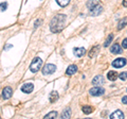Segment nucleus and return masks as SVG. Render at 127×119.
Masks as SVG:
<instances>
[{"label": "nucleus", "mask_w": 127, "mask_h": 119, "mask_svg": "<svg viewBox=\"0 0 127 119\" xmlns=\"http://www.w3.org/2000/svg\"><path fill=\"white\" fill-rule=\"evenodd\" d=\"M66 21V15L64 14H58L56 16L52 18V20L50 22V30L53 33H58L64 29Z\"/></svg>", "instance_id": "obj_1"}, {"label": "nucleus", "mask_w": 127, "mask_h": 119, "mask_svg": "<svg viewBox=\"0 0 127 119\" xmlns=\"http://www.w3.org/2000/svg\"><path fill=\"white\" fill-rule=\"evenodd\" d=\"M41 65H42V61L41 59L39 58H35L33 61H32L31 65H30V70L32 72H37L38 70H40L41 68Z\"/></svg>", "instance_id": "obj_2"}, {"label": "nucleus", "mask_w": 127, "mask_h": 119, "mask_svg": "<svg viewBox=\"0 0 127 119\" xmlns=\"http://www.w3.org/2000/svg\"><path fill=\"white\" fill-rule=\"evenodd\" d=\"M56 70V66L53 64H46V66L42 68V73L43 76H49V74H52L55 72Z\"/></svg>", "instance_id": "obj_3"}, {"label": "nucleus", "mask_w": 127, "mask_h": 119, "mask_svg": "<svg viewBox=\"0 0 127 119\" xmlns=\"http://www.w3.org/2000/svg\"><path fill=\"white\" fill-rule=\"evenodd\" d=\"M89 93L91 96H102L103 94L105 93V89L103 87H100V86H95L93 88H91L89 90Z\"/></svg>", "instance_id": "obj_4"}, {"label": "nucleus", "mask_w": 127, "mask_h": 119, "mask_svg": "<svg viewBox=\"0 0 127 119\" xmlns=\"http://www.w3.org/2000/svg\"><path fill=\"white\" fill-rule=\"evenodd\" d=\"M125 65H126V59H123V58H119L112 62V66L116 67V68H122Z\"/></svg>", "instance_id": "obj_5"}, {"label": "nucleus", "mask_w": 127, "mask_h": 119, "mask_svg": "<svg viewBox=\"0 0 127 119\" xmlns=\"http://www.w3.org/2000/svg\"><path fill=\"white\" fill-rule=\"evenodd\" d=\"M33 89H34L33 83H25V84L21 86V92L25 94H30L33 92Z\"/></svg>", "instance_id": "obj_6"}, {"label": "nucleus", "mask_w": 127, "mask_h": 119, "mask_svg": "<svg viewBox=\"0 0 127 119\" xmlns=\"http://www.w3.org/2000/svg\"><path fill=\"white\" fill-rule=\"evenodd\" d=\"M103 12V6L100 5V4H97V5H95L93 9H91L89 10V13L91 16H97V15H100L101 13Z\"/></svg>", "instance_id": "obj_7"}, {"label": "nucleus", "mask_w": 127, "mask_h": 119, "mask_svg": "<svg viewBox=\"0 0 127 119\" xmlns=\"http://www.w3.org/2000/svg\"><path fill=\"white\" fill-rule=\"evenodd\" d=\"M12 94H13V90H12L11 87H4L2 90V98L3 99H10L12 97Z\"/></svg>", "instance_id": "obj_8"}, {"label": "nucleus", "mask_w": 127, "mask_h": 119, "mask_svg": "<svg viewBox=\"0 0 127 119\" xmlns=\"http://www.w3.org/2000/svg\"><path fill=\"white\" fill-rule=\"evenodd\" d=\"M110 118L111 119H123V118H124V114H123L122 111L118 110V111L113 112L112 114L110 115Z\"/></svg>", "instance_id": "obj_9"}, {"label": "nucleus", "mask_w": 127, "mask_h": 119, "mask_svg": "<svg viewBox=\"0 0 127 119\" xmlns=\"http://www.w3.org/2000/svg\"><path fill=\"white\" fill-rule=\"evenodd\" d=\"M73 53H74L75 57L82 58L83 55L86 53V49H85V48H83V47H82V48H75V49L73 50Z\"/></svg>", "instance_id": "obj_10"}, {"label": "nucleus", "mask_w": 127, "mask_h": 119, "mask_svg": "<svg viewBox=\"0 0 127 119\" xmlns=\"http://www.w3.org/2000/svg\"><path fill=\"white\" fill-rule=\"evenodd\" d=\"M103 83H104V78H103V76H96V77H94L92 80V84L95 86H98V85L103 84Z\"/></svg>", "instance_id": "obj_11"}, {"label": "nucleus", "mask_w": 127, "mask_h": 119, "mask_svg": "<svg viewBox=\"0 0 127 119\" xmlns=\"http://www.w3.org/2000/svg\"><path fill=\"white\" fill-rule=\"evenodd\" d=\"M76 71H77V66L76 65H70L68 67V69H67V71H66V74L72 76V74H74Z\"/></svg>", "instance_id": "obj_12"}, {"label": "nucleus", "mask_w": 127, "mask_h": 119, "mask_svg": "<svg viewBox=\"0 0 127 119\" xmlns=\"http://www.w3.org/2000/svg\"><path fill=\"white\" fill-rule=\"evenodd\" d=\"M111 53H114V54H120L122 53V48L120 45H118V44H114V45L111 47Z\"/></svg>", "instance_id": "obj_13"}, {"label": "nucleus", "mask_w": 127, "mask_h": 119, "mask_svg": "<svg viewBox=\"0 0 127 119\" xmlns=\"http://www.w3.org/2000/svg\"><path fill=\"white\" fill-rule=\"evenodd\" d=\"M118 73L116 72V71H113V70H111V71H109L108 73H107V79L108 80H110V81H116L117 79H118Z\"/></svg>", "instance_id": "obj_14"}, {"label": "nucleus", "mask_w": 127, "mask_h": 119, "mask_svg": "<svg viewBox=\"0 0 127 119\" xmlns=\"http://www.w3.org/2000/svg\"><path fill=\"white\" fill-rule=\"evenodd\" d=\"M98 3H100L98 0H88V1H87V7H88L89 10H91V9H93L95 5H97Z\"/></svg>", "instance_id": "obj_15"}, {"label": "nucleus", "mask_w": 127, "mask_h": 119, "mask_svg": "<svg viewBox=\"0 0 127 119\" xmlns=\"http://www.w3.org/2000/svg\"><path fill=\"white\" fill-rule=\"evenodd\" d=\"M98 50H100V47L98 46H95V47H93L92 49L90 50V52H89V58H94L95 55H96L97 53H98Z\"/></svg>", "instance_id": "obj_16"}, {"label": "nucleus", "mask_w": 127, "mask_h": 119, "mask_svg": "<svg viewBox=\"0 0 127 119\" xmlns=\"http://www.w3.org/2000/svg\"><path fill=\"white\" fill-rule=\"evenodd\" d=\"M57 99H58V93L57 92H52L50 94V97H49L50 102H55V101H57Z\"/></svg>", "instance_id": "obj_17"}, {"label": "nucleus", "mask_w": 127, "mask_h": 119, "mask_svg": "<svg viewBox=\"0 0 127 119\" xmlns=\"http://www.w3.org/2000/svg\"><path fill=\"white\" fill-rule=\"evenodd\" d=\"M125 26H127V17H124L122 20L119 22V26H118V30H122Z\"/></svg>", "instance_id": "obj_18"}, {"label": "nucleus", "mask_w": 127, "mask_h": 119, "mask_svg": "<svg viewBox=\"0 0 127 119\" xmlns=\"http://www.w3.org/2000/svg\"><path fill=\"white\" fill-rule=\"evenodd\" d=\"M62 117H63V118H70V117H71V110H70V109L65 110V111L63 112V114H62Z\"/></svg>", "instance_id": "obj_19"}, {"label": "nucleus", "mask_w": 127, "mask_h": 119, "mask_svg": "<svg viewBox=\"0 0 127 119\" xmlns=\"http://www.w3.org/2000/svg\"><path fill=\"white\" fill-rule=\"evenodd\" d=\"M112 39H113V34H109L108 37H107V39H106V42L104 43V46L105 47H108L110 44H111V42H112Z\"/></svg>", "instance_id": "obj_20"}, {"label": "nucleus", "mask_w": 127, "mask_h": 119, "mask_svg": "<svg viewBox=\"0 0 127 119\" xmlns=\"http://www.w3.org/2000/svg\"><path fill=\"white\" fill-rule=\"evenodd\" d=\"M92 112H93V109L91 108V106H84V108H83V113L86 114V115L91 114Z\"/></svg>", "instance_id": "obj_21"}, {"label": "nucleus", "mask_w": 127, "mask_h": 119, "mask_svg": "<svg viewBox=\"0 0 127 119\" xmlns=\"http://www.w3.org/2000/svg\"><path fill=\"white\" fill-rule=\"evenodd\" d=\"M71 0H56V2L58 3L61 6H66V5H68L69 3H70Z\"/></svg>", "instance_id": "obj_22"}, {"label": "nucleus", "mask_w": 127, "mask_h": 119, "mask_svg": "<svg viewBox=\"0 0 127 119\" xmlns=\"http://www.w3.org/2000/svg\"><path fill=\"white\" fill-rule=\"evenodd\" d=\"M57 117V112H50L49 114H47L45 118L46 119H51V118H56Z\"/></svg>", "instance_id": "obj_23"}, {"label": "nucleus", "mask_w": 127, "mask_h": 119, "mask_svg": "<svg viewBox=\"0 0 127 119\" xmlns=\"http://www.w3.org/2000/svg\"><path fill=\"white\" fill-rule=\"evenodd\" d=\"M6 7H7V3L6 2H1V3H0V12L5 11Z\"/></svg>", "instance_id": "obj_24"}, {"label": "nucleus", "mask_w": 127, "mask_h": 119, "mask_svg": "<svg viewBox=\"0 0 127 119\" xmlns=\"http://www.w3.org/2000/svg\"><path fill=\"white\" fill-rule=\"evenodd\" d=\"M119 78H120L122 81L127 80V72H122V73L120 74V76H119Z\"/></svg>", "instance_id": "obj_25"}, {"label": "nucleus", "mask_w": 127, "mask_h": 119, "mask_svg": "<svg viewBox=\"0 0 127 119\" xmlns=\"http://www.w3.org/2000/svg\"><path fill=\"white\" fill-rule=\"evenodd\" d=\"M122 47H123V48H127V38H125L124 39V41H123L122 42Z\"/></svg>", "instance_id": "obj_26"}, {"label": "nucleus", "mask_w": 127, "mask_h": 119, "mask_svg": "<svg viewBox=\"0 0 127 119\" xmlns=\"http://www.w3.org/2000/svg\"><path fill=\"white\" fill-rule=\"evenodd\" d=\"M122 102L124 103V104H127V96H125V97L122 98Z\"/></svg>", "instance_id": "obj_27"}, {"label": "nucleus", "mask_w": 127, "mask_h": 119, "mask_svg": "<svg viewBox=\"0 0 127 119\" xmlns=\"http://www.w3.org/2000/svg\"><path fill=\"white\" fill-rule=\"evenodd\" d=\"M40 22H41L40 19H39V20H36V21H35V26H34V27H35V28H37V27L39 26V23H40Z\"/></svg>", "instance_id": "obj_28"}, {"label": "nucleus", "mask_w": 127, "mask_h": 119, "mask_svg": "<svg viewBox=\"0 0 127 119\" xmlns=\"http://www.w3.org/2000/svg\"><path fill=\"white\" fill-rule=\"evenodd\" d=\"M123 5L125 7H127V0H123Z\"/></svg>", "instance_id": "obj_29"}]
</instances>
